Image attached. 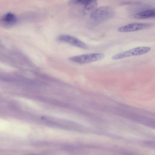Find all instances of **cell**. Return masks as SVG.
<instances>
[{
	"label": "cell",
	"mask_w": 155,
	"mask_h": 155,
	"mask_svg": "<svg viewBox=\"0 0 155 155\" xmlns=\"http://www.w3.org/2000/svg\"><path fill=\"white\" fill-rule=\"evenodd\" d=\"M114 12L113 9L107 6L100 7L91 13L90 19L96 24H99L113 17Z\"/></svg>",
	"instance_id": "6da1fadb"
},
{
	"label": "cell",
	"mask_w": 155,
	"mask_h": 155,
	"mask_svg": "<svg viewBox=\"0 0 155 155\" xmlns=\"http://www.w3.org/2000/svg\"><path fill=\"white\" fill-rule=\"evenodd\" d=\"M17 20V18L15 14L9 12L2 16L0 20V23L4 26L11 27L15 24Z\"/></svg>",
	"instance_id": "8992f818"
},
{
	"label": "cell",
	"mask_w": 155,
	"mask_h": 155,
	"mask_svg": "<svg viewBox=\"0 0 155 155\" xmlns=\"http://www.w3.org/2000/svg\"><path fill=\"white\" fill-rule=\"evenodd\" d=\"M151 26L150 23H133L119 28L118 31L121 32H133L147 29Z\"/></svg>",
	"instance_id": "5b68a950"
},
{
	"label": "cell",
	"mask_w": 155,
	"mask_h": 155,
	"mask_svg": "<svg viewBox=\"0 0 155 155\" xmlns=\"http://www.w3.org/2000/svg\"><path fill=\"white\" fill-rule=\"evenodd\" d=\"M134 17L137 19H144L154 18L155 16V11L154 9L147 10L135 14Z\"/></svg>",
	"instance_id": "ba28073f"
},
{
	"label": "cell",
	"mask_w": 155,
	"mask_h": 155,
	"mask_svg": "<svg viewBox=\"0 0 155 155\" xmlns=\"http://www.w3.org/2000/svg\"><path fill=\"white\" fill-rule=\"evenodd\" d=\"M70 5L81 4L84 5L87 11L93 10L97 5L96 0H71L69 2Z\"/></svg>",
	"instance_id": "52a82bcc"
},
{
	"label": "cell",
	"mask_w": 155,
	"mask_h": 155,
	"mask_svg": "<svg viewBox=\"0 0 155 155\" xmlns=\"http://www.w3.org/2000/svg\"><path fill=\"white\" fill-rule=\"evenodd\" d=\"M58 39L60 41L65 42L81 48L86 49L88 48L86 44L77 38L70 35H62L59 36Z\"/></svg>",
	"instance_id": "277c9868"
},
{
	"label": "cell",
	"mask_w": 155,
	"mask_h": 155,
	"mask_svg": "<svg viewBox=\"0 0 155 155\" xmlns=\"http://www.w3.org/2000/svg\"><path fill=\"white\" fill-rule=\"evenodd\" d=\"M151 48L149 47L141 46L135 47L117 54L112 57L113 60H118L132 56L140 55L150 51Z\"/></svg>",
	"instance_id": "3957f363"
},
{
	"label": "cell",
	"mask_w": 155,
	"mask_h": 155,
	"mask_svg": "<svg viewBox=\"0 0 155 155\" xmlns=\"http://www.w3.org/2000/svg\"><path fill=\"white\" fill-rule=\"evenodd\" d=\"M104 56L102 53H89L72 57L69 59L72 62L84 64L101 60L104 58Z\"/></svg>",
	"instance_id": "7a4b0ae2"
}]
</instances>
